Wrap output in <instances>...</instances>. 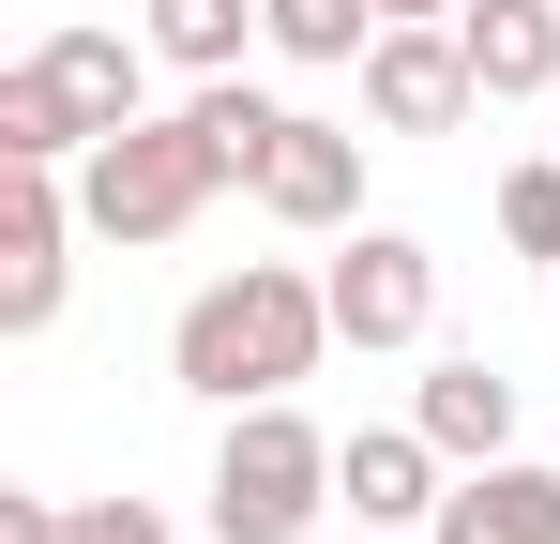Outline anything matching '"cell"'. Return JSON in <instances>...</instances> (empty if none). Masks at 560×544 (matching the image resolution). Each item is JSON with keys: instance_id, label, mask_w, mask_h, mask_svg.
Returning <instances> with one entry per match:
<instances>
[{"instance_id": "obj_1", "label": "cell", "mask_w": 560, "mask_h": 544, "mask_svg": "<svg viewBox=\"0 0 560 544\" xmlns=\"http://www.w3.org/2000/svg\"><path fill=\"white\" fill-rule=\"evenodd\" d=\"M318 348H349V333H334V287L288 272V258L212 272L183 318H167V378H183L197 409H273V393L318 378Z\"/></svg>"}, {"instance_id": "obj_2", "label": "cell", "mask_w": 560, "mask_h": 544, "mask_svg": "<svg viewBox=\"0 0 560 544\" xmlns=\"http://www.w3.org/2000/svg\"><path fill=\"white\" fill-rule=\"evenodd\" d=\"M152 121V31H46L15 76H0V167H77L92 137Z\"/></svg>"}, {"instance_id": "obj_3", "label": "cell", "mask_w": 560, "mask_h": 544, "mask_svg": "<svg viewBox=\"0 0 560 544\" xmlns=\"http://www.w3.org/2000/svg\"><path fill=\"white\" fill-rule=\"evenodd\" d=\"M228 197V152L183 121H121V137H92L77 152V212H92V243H183L197 212Z\"/></svg>"}, {"instance_id": "obj_4", "label": "cell", "mask_w": 560, "mask_h": 544, "mask_svg": "<svg viewBox=\"0 0 560 544\" xmlns=\"http://www.w3.org/2000/svg\"><path fill=\"white\" fill-rule=\"evenodd\" d=\"M334 515V439L303 409H228V453H212V544H303Z\"/></svg>"}, {"instance_id": "obj_5", "label": "cell", "mask_w": 560, "mask_h": 544, "mask_svg": "<svg viewBox=\"0 0 560 544\" xmlns=\"http://www.w3.org/2000/svg\"><path fill=\"white\" fill-rule=\"evenodd\" d=\"M334 333L349 348H424L440 333V258L409 243V227H334Z\"/></svg>"}, {"instance_id": "obj_6", "label": "cell", "mask_w": 560, "mask_h": 544, "mask_svg": "<svg viewBox=\"0 0 560 544\" xmlns=\"http://www.w3.org/2000/svg\"><path fill=\"white\" fill-rule=\"evenodd\" d=\"M469 106H485V76H469L455 15H394V31L364 46V121L378 137H455Z\"/></svg>"}, {"instance_id": "obj_7", "label": "cell", "mask_w": 560, "mask_h": 544, "mask_svg": "<svg viewBox=\"0 0 560 544\" xmlns=\"http://www.w3.org/2000/svg\"><path fill=\"white\" fill-rule=\"evenodd\" d=\"M77 227H92V212H77V181L61 167H15V197H0V333H46V318H61V287H77V258H61V243H77Z\"/></svg>"}, {"instance_id": "obj_8", "label": "cell", "mask_w": 560, "mask_h": 544, "mask_svg": "<svg viewBox=\"0 0 560 544\" xmlns=\"http://www.w3.org/2000/svg\"><path fill=\"white\" fill-rule=\"evenodd\" d=\"M334 499H349L364 530H440L455 453L424 439V424H364V439H334Z\"/></svg>"}, {"instance_id": "obj_9", "label": "cell", "mask_w": 560, "mask_h": 544, "mask_svg": "<svg viewBox=\"0 0 560 544\" xmlns=\"http://www.w3.org/2000/svg\"><path fill=\"white\" fill-rule=\"evenodd\" d=\"M258 212H273V227H318V243H334V227H364V137L288 106L273 167H258Z\"/></svg>"}, {"instance_id": "obj_10", "label": "cell", "mask_w": 560, "mask_h": 544, "mask_svg": "<svg viewBox=\"0 0 560 544\" xmlns=\"http://www.w3.org/2000/svg\"><path fill=\"white\" fill-rule=\"evenodd\" d=\"M424 544H560V469H546V453H485V469H455V499H440Z\"/></svg>"}, {"instance_id": "obj_11", "label": "cell", "mask_w": 560, "mask_h": 544, "mask_svg": "<svg viewBox=\"0 0 560 544\" xmlns=\"http://www.w3.org/2000/svg\"><path fill=\"white\" fill-rule=\"evenodd\" d=\"M485 106H560V0H469L455 15Z\"/></svg>"}, {"instance_id": "obj_12", "label": "cell", "mask_w": 560, "mask_h": 544, "mask_svg": "<svg viewBox=\"0 0 560 544\" xmlns=\"http://www.w3.org/2000/svg\"><path fill=\"white\" fill-rule=\"evenodd\" d=\"M409 424L455 453V469H485V453H515V378L485 348H455V363H424V393H409Z\"/></svg>"}, {"instance_id": "obj_13", "label": "cell", "mask_w": 560, "mask_h": 544, "mask_svg": "<svg viewBox=\"0 0 560 544\" xmlns=\"http://www.w3.org/2000/svg\"><path fill=\"white\" fill-rule=\"evenodd\" d=\"M137 31H152V61H183V76H243V46H273V0H152Z\"/></svg>"}, {"instance_id": "obj_14", "label": "cell", "mask_w": 560, "mask_h": 544, "mask_svg": "<svg viewBox=\"0 0 560 544\" xmlns=\"http://www.w3.org/2000/svg\"><path fill=\"white\" fill-rule=\"evenodd\" d=\"M197 137L228 152V181H258V167H273V137H288V106H273V91H243V76H197Z\"/></svg>"}, {"instance_id": "obj_15", "label": "cell", "mask_w": 560, "mask_h": 544, "mask_svg": "<svg viewBox=\"0 0 560 544\" xmlns=\"http://www.w3.org/2000/svg\"><path fill=\"white\" fill-rule=\"evenodd\" d=\"M378 46V0H273V61H318V76H334V61H364Z\"/></svg>"}, {"instance_id": "obj_16", "label": "cell", "mask_w": 560, "mask_h": 544, "mask_svg": "<svg viewBox=\"0 0 560 544\" xmlns=\"http://www.w3.org/2000/svg\"><path fill=\"white\" fill-rule=\"evenodd\" d=\"M500 243H515V258H560V152L500 181Z\"/></svg>"}, {"instance_id": "obj_17", "label": "cell", "mask_w": 560, "mask_h": 544, "mask_svg": "<svg viewBox=\"0 0 560 544\" xmlns=\"http://www.w3.org/2000/svg\"><path fill=\"white\" fill-rule=\"evenodd\" d=\"M46 544H167V515H152V499H61Z\"/></svg>"}, {"instance_id": "obj_18", "label": "cell", "mask_w": 560, "mask_h": 544, "mask_svg": "<svg viewBox=\"0 0 560 544\" xmlns=\"http://www.w3.org/2000/svg\"><path fill=\"white\" fill-rule=\"evenodd\" d=\"M394 15H469V0H378V31H394Z\"/></svg>"}, {"instance_id": "obj_19", "label": "cell", "mask_w": 560, "mask_h": 544, "mask_svg": "<svg viewBox=\"0 0 560 544\" xmlns=\"http://www.w3.org/2000/svg\"><path fill=\"white\" fill-rule=\"evenodd\" d=\"M378 544H394V530H378Z\"/></svg>"}, {"instance_id": "obj_20", "label": "cell", "mask_w": 560, "mask_h": 544, "mask_svg": "<svg viewBox=\"0 0 560 544\" xmlns=\"http://www.w3.org/2000/svg\"><path fill=\"white\" fill-rule=\"evenodd\" d=\"M546 121H560V106H546Z\"/></svg>"}]
</instances>
